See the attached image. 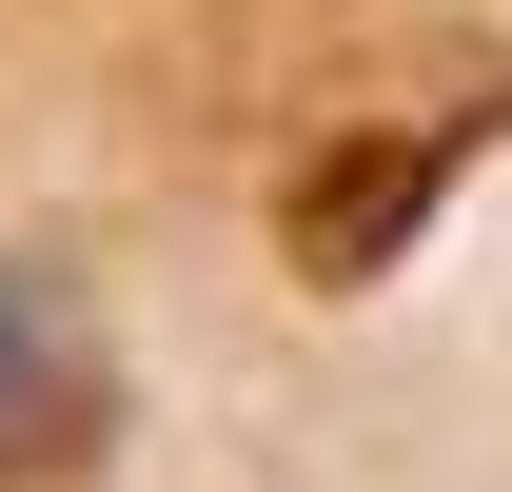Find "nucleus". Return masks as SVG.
<instances>
[{"mask_svg":"<svg viewBox=\"0 0 512 492\" xmlns=\"http://www.w3.org/2000/svg\"><path fill=\"white\" fill-rule=\"evenodd\" d=\"M493 138H512V79H473V99H414V119H355V138H316V158H296V197H276L296 276H316V296H375V276L434 237V197L473 178Z\"/></svg>","mask_w":512,"mask_h":492,"instance_id":"nucleus-1","label":"nucleus"},{"mask_svg":"<svg viewBox=\"0 0 512 492\" xmlns=\"http://www.w3.org/2000/svg\"><path fill=\"white\" fill-rule=\"evenodd\" d=\"M99 433H119V355L79 335L60 276H20V256H0V492L99 473Z\"/></svg>","mask_w":512,"mask_h":492,"instance_id":"nucleus-2","label":"nucleus"}]
</instances>
